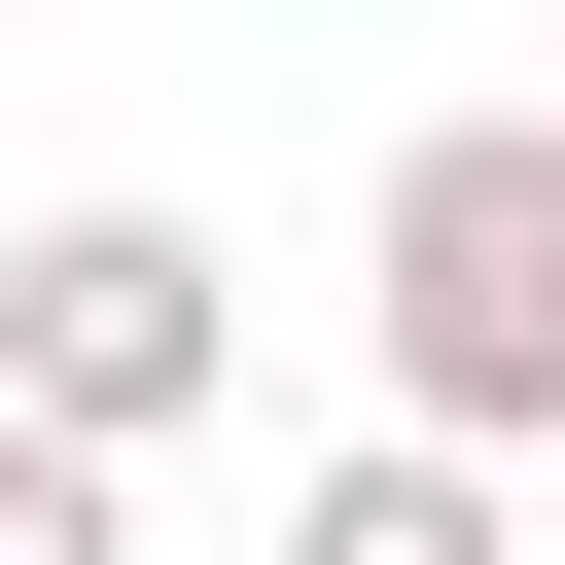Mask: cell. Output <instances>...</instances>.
Segmentation results:
<instances>
[{
  "instance_id": "6da1fadb",
  "label": "cell",
  "mask_w": 565,
  "mask_h": 565,
  "mask_svg": "<svg viewBox=\"0 0 565 565\" xmlns=\"http://www.w3.org/2000/svg\"><path fill=\"white\" fill-rule=\"evenodd\" d=\"M353 282H388V424L424 459H565V106H424Z\"/></svg>"
},
{
  "instance_id": "3957f363",
  "label": "cell",
  "mask_w": 565,
  "mask_h": 565,
  "mask_svg": "<svg viewBox=\"0 0 565 565\" xmlns=\"http://www.w3.org/2000/svg\"><path fill=\"white\" fill-rule=\"evenodd\" d=\"M282 565H530V494H494V459H424V424H353V459L282 494Z\"/></svg>"
},
{
  "instance_id": "7a4b0ae2",
  "label": "cell",
  "mask_w": 565,
  "mask_h": 565,
  "mask_svg": "<svg viewBox=\"0 0 565 565\" xmlns=\"http://www.w3.org/2000/svg\"><path fill=\"white\" fill-rule=\"evenodd\" d=\"M212 388H247V247H212V212H141V177H106V212H35V247H0V424L177 459Z\"/></svg>"
},
{
  "instance_id": "277c9868",
  "label": "cell",
  "mask_w": 565,
  "mask_h": 565,
  "mask_svg": "<svg viewBox=\"0 0 565 565\" xmlns=\"http://www.w3.org/2000/svg\"><path fill=\"white\" fill-rule=\"evenodd\" d=\"M0 565H141V459H71V424H0Z\"/></svg>"
}]
</instances>
